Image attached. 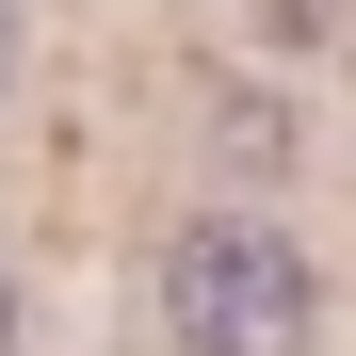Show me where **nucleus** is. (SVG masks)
Segmentation results:
<instances>
[{
	"label": "nucleus",
	"instance_id": "nucleus-1",
	"mask_svg": "<svg viewBox=\"0 0 356 356\" xmlns=\"http://www.w3.org/2000/svg\"><path fill=\"white\" fill-rule=\"evenodd\" d=\"M162 324L178 356H308V259L259 211H211L162 243Z\"/></svg>",
	"mask_w": 356,
	"mask_h": 356
},
{
	"label": "nucleus",
	"instance_id": "nucleus-2",
	"mask_svg": "<svg viewBox=\"0 0 356 356\" xmlns=\"http://www.w3.org/2000/svg\"><path fill=\"white\" fill-rule=\"evenodd\" d=\"M0 356H17V291H0Z\"/></svg>",
	"mask_w": 356,
	"mask_h": 356
},
{
	"label": "nucleus",
	"instance_id": "nucleus-3",
	"mask_svg": "<svg viewBox=\"0 0 356 356\" xmlns=\"http://www.w3.org/2000/svg\"><path fill=\"white\" fill-rule=\"evenodd\" d=\"M0 49H17V0H0Z\"/></svg>",
	"mask_w": 356,
	"mask_h": 356
}]
</instances>
